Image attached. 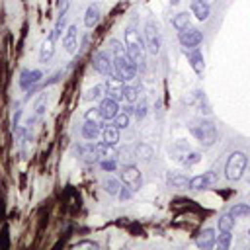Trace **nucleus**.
I'll return each mask as SVG.
<instances>
[{
  "mask_svg": "<svg viewBox=\"0 0 250 250\" xmlns=\"http://www.w3.org/2000/svg\"><path fill=\"white\" fill-rule=\"evenodd\" d=\"M107 47H109V53H111V59H113L117 76H119L121 80H131V78H135V74H137V64H135L133 59L129 57L127 49H125L117 39H111Z\"/></svg>",
  "mask_w": 250,
  "mask_h": 250,
  "instance_id": "nucleus-1",
  "label": "nucleus"
},
{
  "mask_svg": "<svg viewBox=\"0 0 250 250\" xmlns=\"http://www.w3.org/2000/svg\"><path fill=\"white\" fill-rule=\"evenodd\" d=\"M125 49H127L129 57L133 59V62L137 66L145 62V49H146V45H145V39L141 37V33L137 31L135 25H129L125 29Z\"/></svg>",
  "mask_w": 250,
  "mask_h": 250,
  "instance_id": "nucleus-2",
  "label": "nucleus"
},
{
  "mask_svg": "<svg viewBox=\"0 0 250 250\" xmlns=\"http://www.w3.org/2000/svg\"><path fill=\"white\" fill-rule=\"evenodd\" d=\"M189 133L203 145V146H211L217 141V129L209 119H191L189 121Z\"/></svg>",
  "mask_w": 250,
  "mask_h": 250,
  "instance_id": "nucleus-3",
  "label": "nucleus"
},
{
  "mask_svg": "<svg viewBox=\"0 0 250 250\" xmlns=\"http://www.w3.org/2000/svg\"><path fill=\"white\" fill-rule=\"evenodd\" d=\"M246 164H248V160H246L244 152H232L229 156V160H227V166H225L227 178L229 180H234V182L240 180L242 174H244V170H246Z\"/></svg>",
  "mask_w": 250,
  "mask_h": 250,
  "instance_id": "nucleus-4",
  "label": "nucleus"
},
{
  "mask_svg": "<svg viewBox=\"0 0 250 250\" xmlns=\"http://www.w3.org/2000/svg\"><path fill=\"white\" fill-rule=\"evenodd\" d=\"M145 45H146L148 53L158 55V51H160V31H158V27L152 20L146 21V25H145Z\"/></svg>",
  "mask_w": 250,
  "mask_h": 250,
  "instance_id": "nucleus-5",
  "label": "nucleus"
},
{
  "mask_svg": "<svg viewBox=\"0 0 250 250\" xmlns=\"http://www.w3.org/2000/svg\"><path fill=\"white\" fill-rule=\"evenodd\" d=\"M94 68H96L100 74H104V76H117L113 59H111V55H107V53H98V55L94 57Z\"/></svg>",
  "mask_w": 250,
  "mask_h": 250,
  "instance_id": "nucleus-6",
  "label": "nucleus"
},
{
  "mask_svg": "<svg viewBox=\"0 0 250 250\" xmlns=\"http://www.w3.org/2000/svg\"><path fill=\"white\" fill-rule=\"evenodd\" d=\"M121 180L125 182V186H129L131 189H139L141 184H143V178H141V170L133 164H127L123 166L121 170Z\"/></svg>",
  "mask_w": 250,
  "mask_h": 250,
  "instance_id": "nucleus-7",
  "label": "nucleus"
},
{
  "mask_svg": "<svg viewBox=\"0 0 250 250\" xmlns=\"http://www.w3.org/2000/svg\"><path fill=\"white\" fill-rule=\"evenodd\" d=\"M178 39H180V43H182L186 49H191V47H195V45L201 43L203 35H201V31L195 29V27H186V29H182V31L178 33Z\"/></svg>",
  "mask_w": 250,
  "mask_h": 250,
  "instance_id": "nucleus-8",
  "label": "nucleus"
},
{
  "mask_svg": "<svg viewBox=\"0 0 250 250\" xmlns=\"http://www.w3.org/2000/svg\"><path fill=\"white\" fill-rule=\"evenodd\" d=\"M123 90H125V84L119 76H107L105 80V92H107V98L119 102L123 100Z\"/></svg>",
  "mask_w": 250,
  "mask_h": 250,
  "instance_id": "nucleus-9",
  "label": "nucleus"
},
{
  "mask_svg": "<svg viewBox=\"0 0 250 250\" xmlns=\"http://www.w3.org/2000/svg\"><path fill=\"white\" fill-rule=\"evenodd\" d=\"M215 182H217V174L215 172H205L201 176L191 178L189 180V188L191 189H205V188H211Z\"/></svg>",
  "mask_w": 250,
  "mask_h": 250,
  "instance_id": "nucleus-10",
  "label": "nucleus"
},
{
  "mask_svg": "<svg viewBox=\"0 0 250 250\" xmlns=\"http://www.w3.org/2000/svg\"><path fill=\"white\" fill-rule=\"evenodd\" d=\"M186 55H188L189 64H191V68L195 70V74H197V76H201V74H203V68H205V62H203V55H201V51H199V49H195V47H191V49H186Z\"/></svg>",
  "mask_w": 250,
  "mask_h": 250,
  "instance_id": "nucleus-11",
  "label": "nucleus"
},
{
  "mask_svg": "<svg viewBox=\"0 0 250 250\" xmlns=\"http://www.w3.org/2000/svg\"><path fill=\"white\" fill-rule=\"evenodd\" d=\"M100 113H102L104 121L113 119V117L119 113V105H117V102L111 100V98H104V100L100 102Z\"/></svg>",
  "mask_w": 250,
  "mask_h": 250,
  "instance_id": "nucleus-12",
  "label": "nucleus"
},
{
  "mask_svg": "<svg viewBox=\"0 0 250 250\" xmlns=\"http://www.w3.org/2000/svg\"><path fill=\"white\" fill-rule=\"evenodd\" d=\"M62 45H64V49L68 53H74L76 51V47H78V27L76 25H70L66 29V33L62 37Z\"/></svg>",
  "mask_w": 250,
  "mask_h": 250,
  "instance_id": "nucleus-13",
  "label": "nucleus"
},
{
  "mask_svg": "<svg viewBox=\"0 0 250 250\" xmlns=\"http://www.w3.org/2000/svg\"><path fill=\"white\" fill-rule=\"evenodd\" d=\"M43 76V72L41 70H23L21 72V76H20V86L23 88V90H27L31 84H35V82H39V78Z\"/></svg>",
  "mask_w": 250,
  "mask_h": 250,
  "instance_id": "nucleus-14",
  "label": "nucleus"
},
{
  "mask_svg": "<svg viewBox=\"0 0 250 250\" xmlns=\"http://www.w3.org/2000/svg\"><path fill=\"white\" fill-rule=\"evenodd\" d=\"M170 152H172V156H174L176 160H180V162L184 164V162H186V158H188V154L191 152V148H189V145H188V143L178 141V143L170 148Z\"/></svg>",
  "mask_w": 250,
  "mask_h": 250,
  "instance_id": "nucleus-15",
  "label": "nucleus"
},
{
  "mask_svg": "<svg viewBox=\"0 0 250 250\" xmlns=\"http://www.w3.org/2000/svg\"><path fill=\"white\" fill-rule=\"evenodd\" d=\"M166 184H168L170 188H178V189H182V188H188V186H189V180H188L184 174H180V172H168V176H166Z\"/></svg>",
  "mask_w": 250,
  "mask_h": 250,
  "instance_id": "nucleus-16",
  "label": "nucleus"
},
{
  "mask_svg": "<svg viewBox=\"0 0 250 250\" xmlns=\"http://www.w3.org/2000/svg\"><path fill=\"white\" fill-rule=\"evenodd\" d=\"M100 133H102V125H100V123L86 121V123L82 125V137H84V139H88V141H94Z\"/></svg>",
  "mask_w": 250,
  "mask_h": 250,
  "instance_id": "nucleus-17",
  "label": "nucleus"
},
{
  "mask_svg": "<svg viewBox=\"0 0 250 250\" xmlns=\"http://www.w3.org/2000/svg\"><path fill=\"white\" fill-rule=\"evenodd\" d=\"M191 12H193V16L197 18V20H207L209 18V4L207 2H203V0H193L191 2Z\"/></svg>",
  "mask_w": 250,
  "mask_h": 250,
  "instance_id": "nucleus-18",
  "label": "nucleus"
},
{
  "mask_svg": "<svg viewBox=\"0 0 250 250\" xmlns=\"http://www.w3.org/2000/svg\"><path fill=\"white\" fill-rule=\"evenodd\" d=\"M100 6L98 4H92L88 10H86V16H84V25L86 27H94L98 21H100Z\"/></svg>",
  "mask_w": 250,
  "mask_h": 250,
  "instance_id": "nucleus-19",
  "label": "nucleus"
},
{
  "mask_svg": "<svg viewBox=\"0 0 250 250\" xmlns=\"http://www.w3.org/2000/svg\"><path fill=\"white\" fill-rule=\"evenodd\" d=\"M213 244H215V230H213V229H205V230L197 236V246L207 250V248H211Z\"/></svg>",
  "mask_w": 250,
  "mask_h": 250,
  "instance_id": "nucleus-20",
  "label": "nucleus"
},
{
  "mask_svg": "<svg viewBox=\"0 0 250 250\" xmlns=\"http://www.w3.org/2000/svg\"><path fill=\"white\" fill-rule=\"evenodd\" d=\"M102 137H104L105 143L117 145V143H119V129H117L115 125H105V127L102 129Z\"/></svg>",
  "mask_w": 250,
  "mask_h": 250,
  "instance_id": "nucleus-21",
  "label": "nucleus"
},
{
  "mask_svg": "<svg viewBox=\"0 0 250 250\" xmlns=\"http://www.w3.org/2000/svg\"><path fill=\"white\" fill-rule=\"evenodd\" d=\"M55 43H57V39L51 37V35L45 39V43H43V47H41V62H47V61L53 57V53H55Z\"/></svg>",
  "mask_w": 250,
  "mask_h": 250,
  "instance_id": "nucleus-22",
  "label": "nucleus"
},
{
  "mask_svg": "<svg viewBox=\"0 0 250 250\" xmlns=\"http://www.w3.org/2000/svg\"><path fill=\"white\" fill-rule=\"evenodd\" d=\"M96 150H98L100 156H105V158H117V150L113 148V145H109V143H105V141L98 143V145H96Z\"/></svg>",
  "mask_w": 250,
  "mask_h": 250,
  "instance_id": "nucleus-23",
  "label": "nucleus"
},
{
  "mask_svg": "<svg viewBox=\"0 0 250 250\" xmlns=\"http://www.w3.org/2000/svg\"><path fill=\"white\" fill-rule=\"evenodd\" d=\"M172 25H174L178 31H182V29L189 27V16H188V12H182V14H178V16L172 20Z\"/></svg>",
  "mask_w": 250,
  "mask_h": 250,
  "instance_id": "nucleus-24",
  "label": "nucleus"
},
{
  "mask_svg": "<svg viewBox=\"0 0 250 250\" xmlns=\"http://www.w3.org/2000/svg\"><path fill=\"white\" fill-rule=\"evenodd\" d=\"M137 98H139V90L133 88V86H125V90H123V100H125L127 104H135Z\"/></svg>",
  "mask_w": 250,
  "mask_h": 250,
  "instance_id": "nucleus-25",
  "label": "nucleus"
},
{
  "mask_svg": "<svg viewBox=\"0 0 250 250\" xmlns=\"http://www.w3.org/2000/svg\"><path fill=\"white\" fill-rule=\"evenodd\" d=\"M84 119H86V121L100 123V125H102V121H104V117H102V113H100V107H92V109H88V111L84 113Z\"/></svg>",
  "mask_w": 250,
  "mask_h": 250,
  "instance_id": "nucleus-26",
  "label": "nucleus"
},
{
  "mask_svg": "<svg viewBox=\"0 0 250 250\" xmlns=\"http://www.w3.org/2000/svg\"><path fill=\"white\" fill-rule=\"evenodd\" d=\"M234 227V217L229 213V215H223L219 219V230H232Z\"/></svg>",
  "mask_w": 250,
  "mask_h": 250,
  "instance_id": "nucleus-27",
  "label": "nucleus"
},
{
  "mask_svg": "<svg viewBox=\"0 0 250 250\" xmlns=\"http://www.w3.org/2000/svg\"><path fill=\"white\" fill-rule=\"evenodd\" d=\"M230 230H221V234H219V238H217V244H219V248L221 250H227L229 246H230Z\"/></svg>",
  "mask_w": 250,
  "mask_h": 250,
  "instance_id": "nucleus-28",
  "label": "nucleus"
},
{
  "mask_svg": "<svg viewBox=\"0 0 250 250\" xmlns=\"http://www.w3.org/2000/svg\"><path fill=\"white\" fill-rule=\"evenodd\" d=\"M230 215H232L234 219H238V217H246V215H250V207L244 205V203H238V205H234V207L230 209Z\"/></svg>",
  "mask_w": 250,
  "mask_h": 250,
  "instance_id": "nucleus-29",
  "label": "nucleus"
},
{
  "mask_svg": "<svg viewBox=\"0 0 250 250\" xmlns=\"http://www.w3.org/2000/svg\"><path fill=\"white\" fill-rule=\"evenodd\" d=\"M113 125H115L117 129H125V127L129 125V113H125V111L117 113V115L113 117Z\"/></svg>",
  "mask_w": 250,
  "mask_h": 250,
  "instance_id": "nucleus-30",
  "label": "nucleus"
},
{
  "mask_svg": "<svg viewBox=\"0 0 250 250\" xmlns=\"http://www.w3.org/2000/svg\"><path fill=\"white\" fill-rule=\"evenodd\" d=\"M105 191L109 193V195H117L119 193V180H115V178H109V180H105Z\"/></svg>",
  "mask_w": 250,
  "mask_h": 250,
  "instance_id": "nucleus-31",
  "label": "nucleus"
},
{
  "mask_svg": "<svg viewBox=\"0 0 250 250\" xmlns=\"http://www.w3.org/2000/svg\"><path fill=\"white\" fill-rule=\"evenodd\" d=\"M102 92H104V88H102V86H94V88H90V90L86 92L84 100H98V98L102 96Z\"/></svg>",
  "mask_w": 250,
  "mask_h": 250,
  "instance_id": "nucleus-32",
  "label": "nucleus"
},
{
  "mask_svg": "<svg viewBox=\"0 0 250 250\" xmlns=\"http://www.w3.org/2000/svg\"><path fill=\"white\" fill-rule=\"evenodd\" d=\"M145 115H146V102L143 100V102H141V104L135 107V117L141 121V119H145Z\"/></svg>",
  "mask_w": 250,
  "mask_h": 250,
  "instance_id": "nucleus-33",
  "label": "nucleus"
},
{
  "mask_svg": "<svg viewBox=\"0 0 250 250\" xmlns=\"http://www.w3.org/2000/svg\"><path fill=\"white\" fill-rule=\"evenodd\" d=\"M115 168H117L115 158H105V160L102 162V170H105V172H113Z\"/></svg>",
  "mask_w": 250,
  "mask_h": 250,
  "instance_id": "nucleus-34",
  "label": "nucleus"
},
{
  "mask_svg": "<svg viewBox=\"0 0 250 250\" xmlns=\"http://www.w3.org/2000/svg\"><path fill=\"white\" fill-rule=\"evenodd\" d=\"M117 195H119V199H123V201H125V199H131V197H133V189H131L129 186H127V188H119V193H117Z\"/></svg>",
  "mask_w": 250,
  "mask_h": 250,
  "instance_id": "nucleus-35",
  "label": "nucleus"
},
{
  "mask_svg": "<svg viewBox=\"0 0 250 250\" xmlns=\"http://www.w3.org/2000/svg\"><path fill=\"white\" fill-rule=\"evenodd\" d=\"M137 152H139V156H141V154H145V156H143L145 160H148V158L152 156V150H150L148 146H145V145H141V146L137 148Z\"/></svg>",
  "mask_w": 250,
  "mask_h": 250,
  "instance_id": "nucleus-36",
  "label": "nucleus"
},
{
  "mask_svg": "<svg viewBox=\"0 0 250 250\" xmlns=\"http://www.w3.org/2000/svg\"><path fill=\"white\" fill-rule=\"evenodd\" d=\"M74 246H76V248H98L96 242H76Z\"/></svg>",
  "mask_w": 250,
  "mask_h": 250,
  "instance_id": "nucleus-37",
  "label": "nucleus"
}]
</instances>
